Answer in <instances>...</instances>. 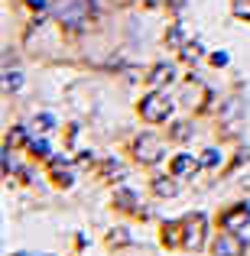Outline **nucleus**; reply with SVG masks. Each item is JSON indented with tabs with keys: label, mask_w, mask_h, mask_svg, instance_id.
Listing matches in <instances>:
<instances>
[{
	"label": "nucleus",
	"mask_w": 250,
	"mask_h": 256,
	"mask_svg": "<svg viewBox=\"0 0 250 256\" xmlns=\"http://www.w3.org/2000/svg\"><path fill=\"white\" fill-rule=\"evenodd\" d=\"M205 230H208L205 218H201V214H195V218L166 224L163 237H166V244H185V246H192V250H195V246H201V240H205Z\"/></svg>",
	"instance_id": "1"
},
{
	"label": "nucleus",
	"mask_w": 250,
	"mask_h": 256,
	"mask_svg": "<svg viewBox=\"0 0 250 256\" xmlns=\"http://www.w3.org/2000/svg\"><path fill=\"white\" fill-rule=\"evenodd\" d=\"M88 13H91V0H56V16L62 26L78 30L88 20Z\"/></svg>",
	"instance_id": "2"
},
{
	"label": "nucleus",
	"mask_w": 250,
	"mask_h": 256,
	"mask_svg": "<svg viewBox=\"0 0 250 256\" xmlns=\"http://www.w3.org/2000/svg\"><path fill=\"white\" fill-rule=\"evenodd\" d=\"M169 110H172V100H169L166 94H159V91H153L150 98H143V104H140V114H143L150 124H159V120H166Z\"/></svg>",
	"instance_id": "3"
},
{
	"label": "nucleus",
	"mask_w": 250,
	"mask_h": 256,
	"mask_svg": "<svg viewBox=\"0 0 250 256\" xmlns=\"http://www.w3.org/2000/svg\"><path fill=\"white\" fill-rule=\"evenodd\" d=\"M137 156L143 159V162H156L159 156H163V146H159V140H153V136H143L137 143Z\"/></svg>",
	"instance_id": "4"
},
{
	"label": "nucleus",
	"mask_w": 250,
	"mask_h": 256,
	"mask_svg": "<svg viewBox=\"0 0 250 256\" xmlns=\"http://www.w3.org/2000/svg\"><path fill=\"white\" fill-rule=\"evenodd\" d=\"M244 253V240L231 237V234H224V237L214 244V256H240Z\"/></svg>",
	"instance_id": "5"
},
{
	"label": "nucleus",
	"mask_w": 250,
	"mask_h": 256,
	"mask_svg": "<svg viewBox=\"0 0 250 256\" xmlns=\"http://www.w3.org/2000/svg\"><path fill=\"white\" fill-rule=\"evenodd\" d=\"M244 224H250V204H237V208H231V211L224 214L227 230H237V227H244Z\"/></svg>",
	"instance_id": "6"
},
{
	"label": "nucleus",
	"mask_w": 250,
	"mask_h": 256,
	"mask_svg": "<svg viewBox=\"0 0 250 256\" xmlns=\"http://www.w3.org/2000/svg\"><path fill=\"white\" fill-rule=\"evenodd\" d=\"M192 166H195L192 156H175V159H172V172H175V175H185Z\"/></svg>",
	"instance_id": "7"
},
{
	"label": "nucleus",
	"mask_w": 250,
	"mask_h": 256,
	"mask_svg": "<svg viewBox=\"0 0 250 256\" xmlns=\"http://www.w3.org/2000/svg\"><path fill=\"white\" fill-rule=\"evenodd\" d=\"M166 78H172V68H169V65H156V68H153V75H150V82L153 84H163Z\"/></svg>",
	"instance_id": "8"
},
{
	"label": "nucleus",
	"mask_w": 250,
	"mask_h": 256,
	"mask_svg": "<svg viewBox=\"0 0 250 256\" xmlns=\"http://www.w3.org/2000/svg\"><path fill=\"white\" fill-rule=\"evenodd\" d=\"M156 194H175V185L169 178H159L156 182Z\"/></svg>",
	"instance_id": "9"
},
{
	"label": "nucleus",
	"mask_w": 250,
	"mask_h": 256,
	"mask_svg": "<svg viewBox=\"0 0 250 256\" xmlns=\"http://www.w3.org/2000/svg\"><path fill=\"white\" fill-rule=\"evenodd\" d=\"M20 82H23L20 72H7V88H20Z\"/></svg>",
	"instance_id": "10"
},
{
	"label": "nucleus",
	"mask_w": 250,
	"mask_h": 256,
	"mask_svg": "<svg viewBox=\"0 0 250 256\" xmlns=\"http://www.w3.org/2000/svg\"><path fill=\"white\" fill-rule=\"evenodd\" d=\"M214 162H218V152L208 150V152H205V166H214Z\"/></svg>",
	"instance_id": "11"
},
{
	"label": "nucleus",
	"mask_w": 250,
	"mask_h": 256,
	"mask_svg": "<svg viewBox=\"0 0 250 256\" xmlns=\"http://www.w3.org/2000/svg\"><path fill=\"white\" fill-rule=\"evenodd\" d=\"M33 150H36V152H49V146H46L43 140H36V143H33Z\"/></svg>",
	"instance_id": "12"
},
{
	"label": "nucleus",
	"mask_w": 250,
	"mask_h": 256,
	"mask_svg": "<svg viewBox=\"0 0 250 256\" xmlns=\"http://www.w3.org/2000/svg\"><path fill=\"white\" fill-rule=\"evenodd\" d=\"M30 4H33V6H46V0H30Z\"/></svg>",
	"instance_id": "13"
}]
</instances>
